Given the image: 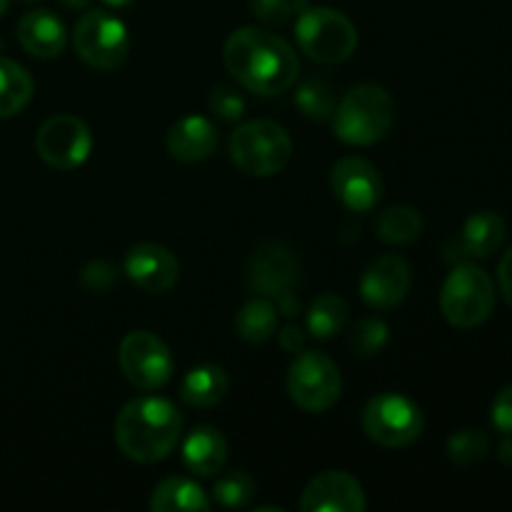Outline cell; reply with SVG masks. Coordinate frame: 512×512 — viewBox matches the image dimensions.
Masks as SVG:
<instances>
[{
	"instance_id": "6da1fadb",
	"label": "cell",
	"mask_w": 512,
	"mask_h": 512,
	"mask_svg": "<svg viewBox=\"0 0 512 512\" xmlns=\"http://www.w3.org/2000/svg\"><path fill=\"white\" fill-rule=\"evenodd\" d=\"M225 65L243 88L258 95L285 93L298 78V55L280 35L263 28H240L225 43Z\"/></svg>"
},
{
	"instance_id": "7a4b0ae2",
	"label": "cell",
	"mask_w": 512,
	"mask_h": 512,
	"mask_svg": "<svg viewBox=\"0 0 512 512\" xmlns=\"http://www.w3.org/2000/svg\"><path fill=\"white\" fill-rule=\"evenodd\" d=\"M183 433V415L170 400L143 395L115 418V443L135 463H160L173 453Z\"/></svg>"
},
{
	"instance_id": "3957f363",
	"label": "cell",
	"mask_w": 512,
	"mask_h": 512,
	"mask_svg": "<svg viewBox=\"0 0 512 512\" xmlns=\"http://www.w3.org/2000/svg\"><path fill=\"white\" fill-rule=\"evenodd\" d=\"M395 103L383 85L365 83L348 90L335 108V135L348 145H375L390 133Z\"/></svg>"
},
{
	"instance_id": "277c9868",
	"label": "cell",
	"mask_w": 512,
	"mask_h": 512,
	"mask_svg": "<svg viewBox=\"0 0 512 512\" xmlns=\"http://www.w3.org/2000/svg\"><path fill=\"white\" fill-rule=\"evenodd\" d=\"M293 158V140L275 120H250L230 135V160L245 175L268 178Z\"/></svg>"
},
{
	"instance_id": "5b68a950",
	"label": "cell",
	"mask_w": 512,
	"mask_h": 512,
	"mask_svg": "<svg viewBox=\"0 0 512 512\" xmlns=\"http://www.w3.org/2000/svg\"><path fill=\"white\" fill-rule=\"evenodd\" d=\"M495 285L483 268L470 263L455 265L440 293V310L455 328H478L493 315Z\"/></svg>"
},
{
	"instance_id": "8992f818",
	"label": "cell",
	"mask_w": 512,
	"mask_h": 512,
	"mask_svg": "<svg viewBox=\"0 0 512 512\" xmlns=\"http://www.w3.org/2000/svg\"><path fill=\"white\" fill-rule=\"evenodd\" d=\"M295 38L303 53L318 63H343L358 48L353 20L333 8H303L295 20Z\"/></svg>"
},
{
	"instance_id": "52a82bcc",
	"label": "cell",
	"mask_w": 512,
	"mask_h": 512,
	"mask_svg": "<svg viewBox=\"0 0 512 512\" xmlns=\"http://www.w3.org/2000/svg\"><path fill=\"white\" fill-rule=\"evenodd\" d=\"M425 428L423 410L400 393L375 395L363 410V430L383 448H408Z\"/></svg>"
},
{
	"instance_id": "ba28073f",
	"label": "cell",
	"mask_w": 512,
	"mask_h": 512,
	"mask_svg": "<svg viewBox=\"0 0 512 512\" xmlns=\"http://www.w3.org/2000/svg\"><path fill=\"white\" fill-rule=\"evenodd\" d=\"M73 43L80 58L98 70L120 68L130 53V35L125 23L100 8L83 13L75 25Z\"/></svg>"
},
{
	"instance_id": "9c48e42d",
	"label": "cell",
	"mask_w": 512,
	"mask_h": 512,
	"mask_svg": "<svg viewBox=\"0 0 512 512\" xmlns=\"http://www.w3.org/2000/svg\"><path fill=\"white\" fill-rule=\"evenodd\" d=\"M343 390V378L325 353H300L288 370L290 400L305 413H325Z\"/></svg>"
},
{
	"instance_id": "30bf717a",
	"label": "cell",
	"mask_w": 512,
	"mask_h": 512,
	"mask_svg": "<svg viewBox=\"0 0 512 512\" xmlns=\"http://www.w3.org/2000/svg\"><path fill=\"white\" fill-rule=\"evenodd\" d=\"M118 358L125 378L145 393L160 390L173 378L175 363L170 348L148 330H133L125 335Z\"/></svg>"
},
{
	"instance_id": "8fae6325",
	"label": "cell",
	"mask_w": 512,
	"mask_h": 512,
	"mask_svg": "<svg viewBox=\"0 0 512 512\" xmlns=\"http://www.w3.org/2000/svg\"><path fill=\"white\" fill-rule=\"evenodd\" d=\"M38 155L58 170H75L88 160L93 138H90L88 125L80 118L68 113L53 115L45 120L35 138Z\"/></svg>"
},
{
	"instance_id": "7c38bea8",
	"label": "cell",
	"mask_w": 512,
	"mask_h": 512,
	"mask_svg": "<svg viewBox=\"0 0 512 512\" xmlns=\"http://www.w3.org/2000/svg\"><path fill=\"white\" fill-rule=\"evenodd\" d=\"M330 185H333L335 198L353 213H368L383 198V178L378 168L353 155L333 165Z\"/></svg>"
},
{
	"instance_id": "4fadbf2b",
	"label": "cell",
	"mask_w": 512,
	"mask_h": 512,
	"mask_svg": "<svg viewBox=\"0 0 512 512\" xmlns=\"http://www.w3.org/2000/svg\"><path fill=\"white\" fill-rule=\"evenodd\" d=\"M413 273L400 255H383L373 260L360 278V295L375 310H393L408 295Z\"/></svg>"
},
{
	"instance_id": "5bb4252c",
	"label": "cell",
	"mask_w": 512,
	"mask_h": 512,
	"mask_svg": "<svg viewBox=\"0 0 512 512\" xmlns=\"http://www.w3.org/2000/svg\"><path fill=\"white\" fill-rule=\"evenodd\" d=\"M303 512H363L365 493L358 480L343 470H325L313 478L300 500Z\"/></svg>"
},
{
	"instance_id": "9a60e30c",
	"label": "cell",
	"mask_w": 512,
	"mask_h": 512,
	"mask_svg": "<svg viewBox=\"0 0 512 512\" xmlns=\"http://www.w3.org/2000/svg\"><path fill=\"white\" fill-rule=\"evenodd\" d=\"M125 273L145 293H165L178 283L180 265L163 245L140 243L125 255Z\"/></svg>"
},
{
	"instance_id": "2e32d148",
	"label": "cell",
	"mask_w": 512,
	"mask_h": 512,
	"mask_svg": "<svg viewBox=\"0 0 512 512\" xmlns=\"http://www.w3.org/2000/svg\"><path fill=\"white\" fill-rule=\"evenodd\" d=\"M295 278H298V260L285 245L265 243L250 258V288L265 298H278V295L288 293Z\"/></svg>"
},
{
	"instance_id": "e0dca14e",
	"label": "cell",
	"mask_w": 512,
	"mask_h": 512,
	"mask_svg": "<svg viewBox=\"0 0 512 512\" xmlns=\"http://www.w3.org/2000/svg\"><path fill=\"white\" fill-rule=\"evenodd\" d=\"M218 148V128L205 115H185L168 130V150L175 160L200 163Z\"/></svg>"
},
{
	"instance_id": "ac0fdd59",
	"label": "cell",
	"mask_w": 512,
	"mask_h": 512,
	"mask_svg": "<svg viewBox=\"0 0 512 512\" xmlns=\"http://www.w3.org/2000/svg\"><path fill=\"white\" fill-rule=\"evenodd\" d=\"M18 40L35 58H55L68 43V30L50 10H30L20 18Z\"/></svg>"
},
{
	"instance_id": "d6986e66",
	"label": "cell",
	"mask_w": 512,
	"mask_h": 512,
	"mask_svg": "<svg viewBox=\"0 0 512 512\" xmlns=\"http://www.w3.org/2000/svg\"><path fill=\"white\" fill-rule=\"evenodd\" d=\"M225 460H228V443L218 428L198 425L190 430L183 443V463L190 473L210 478L223 470Z\"/></svg>"
},
{
	"instance_id": "ffe728a7",
	"label": "cell",
	"mask_w": 512,
	"mask_h": 512,
	"mask_svg": "<svg viewBox=\"0 0 512 512\" xmlns=\"http://www.w3.org/2000/svg\"><path fill=\"white\" fill-rule=\"evenodd\" d=\"M505 235H508V223L503 220V215L495 210H480V213L470 215L465 223L460 250L468 258H490L505 243Z\"/></svg>"
},
{
	"instance_id": "44dd1931",
	"label": "cell",
	"mask_w": 512,
	"mask_h": 512,
	"mask_svg": "<svg viewBox=\"0 0 512 512\" xmlns=\"http://www.w3.org/2000/svg\"><path fill=\"white\" fill-rule=\"evenodd\" d=\"M230 378L220 365H198L180 383V398L190 408H213L228 395Z\"/></svg>"
},
{
	"instance_id": "7402d4cb",
	"label": "cell",
	"mask_w": 512,
	"mask_h": 512,
	"mask_svg": "<svg viewBox=\"0 0 512 512\" xmlns=\"http://www.w3.org/2000/svg\"><path fill=\"white\" fill-rule=\"evenodd\" d=\"M150 510L155 512H175V510H210V500L205 490L195 480L175 475L165 478L163 483L155 485L153 498H150Z\"/></svg>"
},
{
	"instance_id": "603a6c76",
	"label": "cell",
	"mask_w": 512,
	"mask_h": 512,
	"mask_svg": "<svg viewBox=\"0 0 512 512\" xmlns=\"http://www.w3.org/2000/svg\"><path fill=\"white\" fill-rule=\"evenodd\" d=\"M33 98V78L23 65L0 58V118L18 115Z\"/></svg>"
},
{
	"instance_id": "cb8c5ba5",
	"label": "cell",
	"mask_w": 512,
	"mask_h": 512,
	"mask_svg": "<svg viewBox=\"0 0 512 512\" xmlns=\"http://www.w3.org/2000/svg\"><path fill=\"white\" fill-rule=\"evenodd\" d=\"M235 330L248 343H265L278 330V305L270 303L268 298H255L243 305L235 318Z\"/></svg>"
},
{
	"instance_id": "d4e9b609",
	"label": "cell",
	"mask_w": 512,
	"mask_h": 512,
	"mask_svg": "<svg viewBox=\"0 0 512 512\" xmlns=\"http://www.w3.org/2000/svg\"><path fill=\"white\" fill-rule=\"evenodd\" d=\"M348 303L335 293H323L315 298V303L308 310V330L313 338L328 340L338 335L348 323Z\"/></svg>"
},
{
	"instance_id": "484cf974",
	"label": "cell",
	"mask_w": 512,
	"mask_h": 512,
	"mask_svg": "<svg viewBox=\"0 0 512 512\" xmlns=\"http://www.w3.org/2000/svg\"><path fill=\"white\" fill-rule=\"evenodd\" d=\"M423 233V218L410 205H393L378 218V235L385 243L408 245Z\"/></svg>"
},
{
	"instance_id": "4316f807",
	"label": "cell",
	"mask_w": 512,
	"mask_h": 512,
	"mask_svg": "<svg viewBox=\"0 0 512 512\" xmlns=\"http://www.w3.org/2000/svg\"><path fill=\"white\" fill-rule=\"evenodd\" d=\"M255 495V480L245 470H230L218 475L213 488L215 503L223 508H245Z\"/></svg>"
},
{
	"instance_id": "83f0119b",
	"label": "cell",
	"mask_w": 512,
	"mask_h": 512,
	"mask_svg": "<svg viewBox=\"0 0 512 512\" xmlns=\"http://www.w3.org/2000/svg\"><path fill=\"white\" fill-rule=\"evenodd\" d=\"M295 103H298V108L303 110L308 118H315V120L333 118L335 108H338L333 90H330L323 80H315V78L300 85L298 95H295Z\"/></svg>"
},
{
	"instance_id": "f1b7e54d",
	"label": "cell",
	"mask_w": 512,
	"mask_h": 512,
	"mask_svg": "<svg viewBox=\"0 0 512 512\" xmlns=\"http://www.w3.org/2000/svg\"><path fill=\"white\" fill-rule=\"evenodd\" d=\"M490 440L483 430H458L453 438L448 440V455L453 463L458 465H473L488 455Z\"/></svg>"
},
{
	"instance_id": "f546056e",
	"label": "cell",
	"mask_w": 512,
	"mask_h": 512,
	"mask_svg": "<svg viewBox=\"0 0 512 512\" xmlns=\"http://www.w3.org/2000/svg\"><path fill=\"white\" fill-rule=\"evenodd\" d=\"M385 343H388V325L380 318H363L355 325L353 335H350V348H353L360 358L378 355Z\"/></svg>"
},
{
	"instance_id": "4dcf8cb0",
	"label": "cell",
	"mask_w": 512,
	"mask_h": 512,
	"mask_svg": "<svg viewBox=\"0 0 512 512\" xmlns=\"http://www.w3.org/2000/svg\"><path fill=\"white\" fill-rule=\"evenodd\" d=\"M253 5V13L258 15L265 23L280 25L290 18L293 13H300L305 8L298 0H250Z\"/></svg>"
},
{
	"instance_id": "1f68e13d",
	"label": "cell",
	"mask_w": 512,
	"mask_h": 512,
	"mask_svg": "<svg viewBox=\"0 0 512 512\" xmlns=\"http://www.w3.org/2000/svg\"><path fill=\"white\" fill-rule=\"evenodd\" d=\"M80 280H83L85 288L93 290V293H108L115 285V280H118V275H115L113 265H108L105 260H95L88 268H83Z\"/></svg>"
},
{
	"instance_id": "d6a6232c",
	"label": "cell",
	"mask_w": 512,
	"mask_h": 512,
	"mask_svg": "<svg viewBox=\"0 0 512 512\" xmlns=\"http://www.w3.org/2000/svg\"><path fill=\"white\" fill-rule=\"evenodd\" d=\"M210 110L223 120H238L245 113V100L235 90L218 88L210 95Z\"/></svg>"
},
{
	"instance_id": "836d02e7",
	"label": "cell",
	"mask_w": 512,
	"mask_h": 512,
	"mask_svg": "<svg viewBox=\"0 0 512 512\" xmlns=\"http://www.w3.org/2000/svg\"><path fill=\"white\" fill-rule=\"evenodd\" d=\"M493 425L498 433L512 435V385L503 388L493 403Z\"/></svg>"
},
{
	"instance_id": "e575fe53",
	"label": "cell",
	"mask_w": 512,
	"mask_h": 512,
	"mask_svg": "<svg viewBox=\"0 0 512 512\" xmlns=\"http://www.w3.org/2000/svg\"><path fill=\"white\" fill-rule=\"evenodd\" d=\"M498 283H500V290H503V295H505V303L512 308V248L503 255V260H500Z\"/></svg>"
},
{
	"instance_id": "d590c367",
	"label": "cell",
	"mask_w": 512,
	"mask_h": 512,
	"mask_svg": "<svg viewBox=\"0 0 512 512\" xmlns=\"http://www.w3.org/2000/svg\"><path fill=\"white\" fill-rule=\"evenodd\" d=\"M280 345H283V350H288V353H300L305 345V338L295 325H288V328L280 333Z\"/></svg>"
},
{
	"instance_id": "8d00e7d4",
	"label": "cell",
	"mask_w": 512,
	"mask_h": 512,
	"mask_svg": "<svg viewBox=\"0 0 512 512\" xmlns=\"http://www.w3.org/2000/svg\"><path fill=\"white\" fill-rule=\"evenodd\" d=\"M500 460L505 465H512V435H505V443L500 445Z\"/></svg>"
},
{
	"instance_id": "74e56055",
	"label": "cell",
	"mask_w": 512,
	"mask_h": 512,
	"mask_svg": "<svg viewBox=\"0 0 512 512\" xmlns=\"http://www.w3.org/2000/svg\"><path fill=\"white\" fill-rule=\"evenodd\" d=\"M65 5H68V8H75V10H83V8H88L90 3H93V0H63Z\"/></svg>"
},
{
	"instance_id": "f35d334b",
	"label": "cell",
	"mask_w": 512,
	"mask_h": 512,
	"mask_svg": "<svg viewBox=\"0 0 512 512\" xmlns=\"http://www.w3.org/2000/svg\"><path fill=\"white\" fill-rule=\"evenodd\" d=\"M105 3H108V5H113V8H123V5L133 3V0H105Z\"/></svg>"
},
{
	"instance_id": "ab89813d",
	"label": "cell",
	"mask_w": 512,
	"mask_h": 512,
	"mask_svg": "<svg viewBox=\"0 0 512 512\" xmlns=\"http://www.w3.org/2000/svg\"><path fill=\"white\" fill-rule=\"evenodd\" d=\"M8 3H10V0H0V15H3L5 10H8Z\"/></svg>"
}]
</instances>
